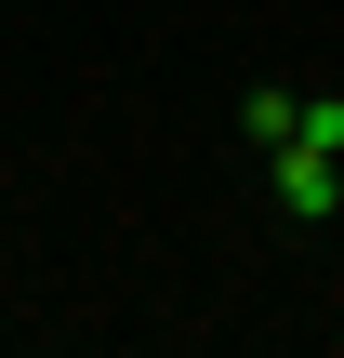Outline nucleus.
I'll return each mask as SVG.
<instances>
[{
	"mask_svg": "<svg viewBox=\"0 0 344 358\" xmlns=\"http://www.w3.org/2000/svg\"><path fill=\"white\" fill-rule=\"evenodd\" d=\"M265 173H278V213H344V146H318V133H278L265 146Z\"/></svg>",
	"mask_w": 344,
	"mask_h": 358,
	"instance_id": "obj_1",
	"label": "nucleus"
}]
</instances>
